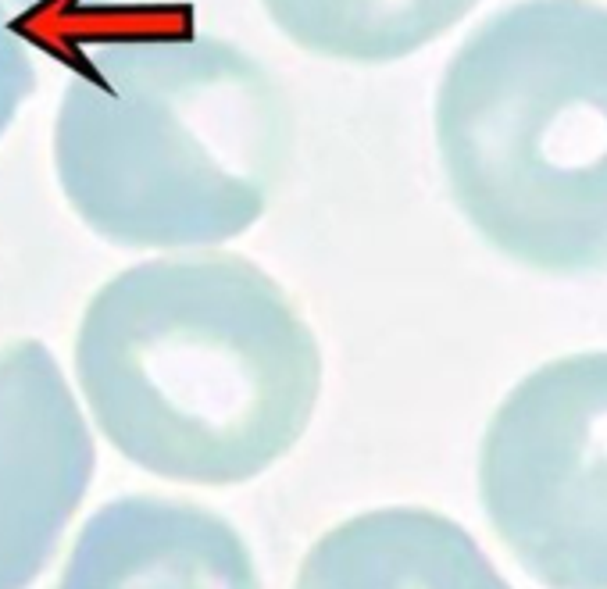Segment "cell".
I'll return each instance as SVG.
<instances>
[{"label":"cell","mask_w":607,"mask_h":589,"mask_svg":"<svg viewBox=\"0 0 607 589\" xmlns=\"http://www.w3.org/2000/svg\"><path fill=\"white\" fill-rule=\"evenodd\" d=\"M90 425L58 357L22 340L0 350V589H29L93 479Z\"/></svg>","instance_id":"cell-5"},{"label":"cell","mask_w":607,"mask_h":589,"mask_svg":"<svg viewBox=\"0 0 607 589\" xmlns=\"http://www.w3.org/2000/svg\"><path fill=\"white\" fill-rule=\"evenodd\" d=\"M500 543L547 589H607V350L525 375L479 447Z\"/></svg>","instance_id":"cell-4"},{"label":"cell","mask_w":607,"mask_h":589,"mask_svg":"<svg viewBox=\"0 0 607 589\" xmlns=\"http://www.w3.org/2000/svg\"><path fill=\"white\" fill-rule=\"evenodd\" d=\"M290 158L283 90L190 25L100 33L72 61L54 172L72 211L133 250L211 247L265 215Z\"/></svg>","instance_id":"cell-2"},{"label":"cell","mask_w":607,"mask_h":589,"mask_svg":"<svg viewBox=\"0 0 607 589\" xmlns=\"http://www.w3.org/2000/svg\"><path fill=\"white\" fill-rule=\"evenodd\" d=\"M436 147L461 215L547 275L607 268V8L518 0L450 58Z\"/></svg>","instance_id":"cell-3"},{"label":"cell","mask_w":607,"mask_h":589,"mask_svg":"<svg viewBox=\"0 0 607 589\" xmlns=\"http://www.w3.org/2000/svg\"><path fill=\"white\" fill-rule=\"evenodd\" d=\"M75 375L125 461L233 486L297 447L322 393V354L272 275L240 254H200L100 286L75 336Z\"/></svg>","instance_id":"cell-1"},{"label":"cell","mask_w":607,"mask_h":589,"mask_svg":"<svg viewBox=\"0 0 607 589\" xmlns=\"http://www.w3.org/2000/svg\"><path fill=\"white\" fill-rule=\"evenodd\" d=\"M58 589H261L222 515L168 497H118L83 525Z\"/></svg>","instance_id":"cell-6"},{"label":"cell","mask_w":607,"mask_h":589,"mask_svg":"<svg viewBox=\"0 0 607 589\" xmlns=\"http://www.w3.org/2000/svg\"><path fill=\"white\" fill-rule=\"evenodd\" d=\"M11 15L25 22L47 25V29H75V25H97L104 18H118L122 11H140L147 0H4Z\"/></svg>","instance_id":"cell-10"},{"label":"cell","mask_w":607,"mask_h":589,"mask_svg":"<svg viewBox=\"0 0 607 589\" xmlns=\"http://www.w3.org/2000/svg\"><path fill=\"white\" fill-rule=\"evenodd\" d=\"M279 33L318 58L386 65L433 43L479 0H261Z\"/></svg>","instance_id":"cell-8"},{"label":"cell","mask_w":607,"mask_h":589,"mask_svg":"<svg viewBox=\"0 0 607 589\" xmlns=\"http://www.w3.org/2000/svg\"><path fill=\"white\" fill-rule=\"evenodd\" d=\"M297 589H511L483 547L425 507H379L308 550Z\"/></svg>","instance_id":"cell-7"},{"label":"cell","mask_w":607,"mask_h":589,"mask_svg":"<svg viewBox=\"0 0 607 589\" xmlns=\"http://www.w3.org/2000/svg\"><path fill=\"white\" fill-rule=\"evenodd\" d=\"M33 86H36L33 61L25 54L15 15H11V8L0 0V136L8 133V125L15 122V115L22 111L25 100H29Z\"/></svg>","instance_id":"cell-9"}]
</instances>
